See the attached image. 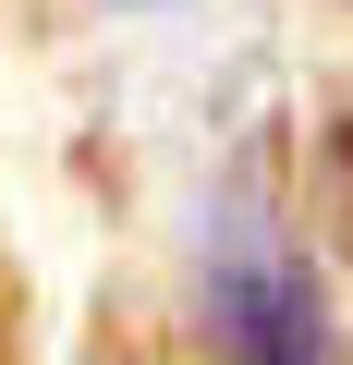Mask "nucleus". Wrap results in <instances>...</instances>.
<instances>
[{"label":"nucleus","mask_w":353,"mask_h":365,"mask_svg":"<svg viewBox=\"0 0 353 365\" xmlns=\"http://www.w3.org/2000/svg\"><path fill=\"white\" fill-rule=\"evenodd\" d=\"M208 329H220V365H341L317 268L256 220H232L208 256Z\"/></svg>","instance_id":"obj_1"}]
</instances>
